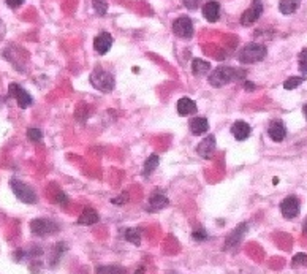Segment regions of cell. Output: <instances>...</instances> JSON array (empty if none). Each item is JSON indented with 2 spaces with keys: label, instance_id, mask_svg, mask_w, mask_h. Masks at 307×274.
<instances>
[{
  "label": "cell",
  "instance_id": "obj_40",
  "mask_svg": "<svg viewBox=\"0 0 307 274\" xmlns=\"http://www.w3.org/2000/svg\"><path fill=\"white\" fill-rule=\"evenodd\" d=\"M168 274H178V272H168Z\"/></svg>",
  "mask_w": 307,
  "mask_h": 274
},
{
  "label": "cell",
  "instance_id": "obj_34",
  "mask_svg": "<svg viewBox=\"0 0 307 274\" xmlns=\"http://www.w3.org/2000/svg\"><path fill=\"white\" fill-rule=\"evenodd\" d=\"M67 201H68V196L65 195V193H60V195L57 196V203H59V204L65 206V204H67Z\"/></svg>",
  "mask_w": 307,
  "mask_h": 274
},
{
  "label": "cell",
  "instance_id": "obj_26",
  "mask_svg": "<svg viewBox=\"0 0 307 274\" xmlns=\"http://www.w3.org/2000/svg\"><path fill=\"white\" fill-rule=\"evenodd\" d=\"M92 7L98 16H105L108 13V0H92Z\"/></svg>",
  "mask_w": 307,
  "mask_h": 274
},
{
  "label": "cell",
  "instance_id": "obj_23",
  "mask_svg": "<svg viewBox=\"0 0 307 274\" xmlns=\"http://www.w3.org/2000/svg\"><path fill=\"white\" fill-rule=\"evenodd\" d=\"M95 274H127V269L120 265H102L97 266Z\"/></svg>",
  "mask_w": 307,
  "mask_h": 274
},
{
  "label": "cell",
  "instance_id": "obj_18",
  "mask_svg": "<svg viewBox=\"0 0 307 274\" xmlns=\"http://www.w3.org/2000/svg\"><path fill=\"white\" fill-rule=\"evenodd\" d=\"M189 128L192 131V135L200 136L204 135L207 130H209V122H207L206 117H192L189 122Z\"/></svg>",
  "mask_w": 307,
  "mask_h": 274
},
{
  "label": "cell",
  "instance_id": "obj_31",
  "mask_svg": "<svg viewBox=\"0 0 307 274\" xmlns=\"http://www.w3.org/2000/svg\"><path fill=\"white\" fill-rule=\"evenodd\" d=\"M203 0H182V4L185 8H189V10H196L200 5H201Z\"/></svg>",
  "mask_w": 307,
  "mask_h": 274
},
{
  "label": "cell",
  "instance_id": "obj_11",
  "mask_svg": "<svg viewBox=\"0 0 307 274\" xmlns=\"http://www.w3.org/2000/svg\"><path fill=\"white\" fill-rule=\"evenodd\" d=\"M268 135L272 141H276V143H280V141L285 140L287 136V127H285V122L280 119H274L269 122V127H268Z\"/></svg>",
  "mask_w": 307,
  "mask_h": 274
},
{
  "label": "cell",
  "instance_id": "obj_25",
  "mask_svg": "<svg viewBox=\"0 0 307 274\" xmlns=\"http://www.w3.org/2000/svg\"><path fill=\"white\" fill-rule=\"evenodd\" d=\"M305 80H307V76H291V78L285 80L283 89L285 91H293V89H296V87H299Z\"/></svg>",
  "mask_w": 307,
  "mask_h": 274
},
{
  "label": "cell",
  "instance_id": "obj_14",
  "mask_svg": "<svg viewBox=\"0 0 307 274\" xmlns=\"http://www.w3.org/2000/svg\"><path fill=\"white\" fill-rule=\"evenodd\" d=\"M113 46V37L111 34H108V32H102V34H98L94 40V48L98 54H106L109 49Z\"/></svg>",
  "mask_w": 307,
  "mask_h": 274
},
{
  "label": "cell",
  "instance_id": "obj_8",
  "mask_svg": "<svg viewBox=\"0 0 307 274\" xmlns=\"http://www.w3.org/2000/svg\"><path fill=\"white\" fill-rule=\"evenodd\" d=\"M173 32L174 35L184 38V40H190L193 37V23L189 16H179L178 19H174L173 23Z\"/></svg>",
  "mask_w": 307,
  "mask_h": 274
},
{
  "label": "cell",
  "instance_id": "obj_9",
  "mask_svg": "<svg viewBox=\"0 0 307 274\" xmlns=\"http://www.w3.org/2000/svg\"><path fill=\"white\" fill-rule=\"evenodd\" d=\"M261 15H263V2L261 0H252L250 7L243 13V16H241V24L244 27L255 24L261 18Z\"/></svg>",
  "mask_w": 307,
  "mask_h": 274
},
{
  "label": "cell",
  "instance_id": "obj_7",
  "mask_svg": "<svg viewBox=\"0 0 307 274\" xmlns=\"http://www.w3.org/2000/svg\"><path fill=\"white\" fill-rule=\"evenodd\" d=\"M8 92L16 100V103L21 109H27L34 105V98H32V95L24 89V87H21L16 83H12L8 86Z\"/></svg>",
  "mask_w": 307,
  "mask_h": 274
},
{
  "label": "cell",
  "instance_id": "obj_28",
  "mask_svg": "<svg viewBox=\"0 0 307 274\" xmlns=\"http://www.w3.org/2000/svg\"><path fill=\"white\" fill-rule=\"evenodd\" d=\"M307 265V254L304 252H299L291 258V266L293 268H299V266H305Z\"/></svg>",
  "mask_w": 307,
  "mask_h": 274
},
{
  "label": "cell",
  "instance_id": "obj_38",
  "mask_svg": "<svg viewBox=\"0 0 307 274\" xmlns=\"http://www.w3.org/2000/svg\"><path fill=\"white\" fill-rule=\"evenodd\" d=\"M302 232H304V235H307V217H305V221L302 222Z\"/></svg>",
  "mask_w": 307,
  "mask_h": 274
},
{
  "label": "cell",
  "instance_id": "obj_21",
  "mask_svg": "<svg viewBox=\"0 0 307 274\" xmlns=\"http://www.w3.org/2000/svg\"><path fill=\"white\" fill-rule=\"evenodd\" d=\"M299 5H301V0H280L279 10L282 15L288 16V15H293L299 8Z\"/></svg>",
  "mask_w": 307,
  "mask_h": 274
},
{
  "label": "cell",
  "instance_id": "obj_30",
  "mask_svg": "<svg viewBox=\"0 0 307 274\" xmlns=\"http://www.w3.org/2000/svg\"><path fill=\"white\" fill-rule=\"evenodd\" d=\"M192 238L195 241H206L207 239V233H206V230L200 228V230H195V232L192 233Z\"/></svg>",
  "mask_w": 307,
  "mask_h": 274
},
{
  "label": "cell",
  "instance_id": "obj_19",
  "mask_svg": "<svg viewBox=\"0 0 307 274\" xmlns=\"http://www.w3.org/2000/svg\"><path fill=\"white\" fill-rule=\"evenodd\" d=\"M98 221H100V216H98V213L95 210H92V208H86V210L83 211V214L80 216V219H78V224L80 225H94Z\"/></svg>",
  "mask_w": 307,
  "mask_h": 274
},
{
  "label": "cell",
  "instance_id": "obj_16",
  "mask_svg": "<svg viewBox=\"0 0 307 274\" xmlns=\"http://www.w3.org/2000/svg\"><path fill=\"white\" fill-rule=\"evenodd\" d=\"M196 111H198V106H196V103L192 100V98H189V97L179 98V102H178V114L181 117H187V116L196 114Z\"/></svg>",
  "mask_w": 307,
  "mask_h": 274
},
{
  "label": "cell",
  "instance_id": "obj_6",
  "mask_svg": "<svg viewBox=\"0 0 307 274\" xmlns=\"http://www.w3.org/2000/svg\"><path fill=\"white\" fill-rule=\"evenodd\" d=\"M280 213L285 219H296L301 213V201L296 195H288L280 201Z\"/></svg>",
  "mask_w": 307,
  "mask_h": 274
},
{
  "label": "cell",
  "instance_id": "obj_20",
  "mask_svg": "<svg viewBox=\"0 0 307 274\" xmlns=\"http://www.w3.org/2000/svg\"><path fill=\"white\" fill-rule=\"evenodd\" d=\"M211 70V63L207 60H203V59H193L192 60V73L195 76H204L206 73H209Z\"/></svg>",
  "mask_w": 307,
  "mask_h": 274
},
{
  "label": "cell",
  "instance_id": "obj_2",
  "mask_svg": "<svg viewBox=\"0 0 307 274\" xmlns=\"http://www.w3.org/2000/svg\"><path fill=\"white\" fill-rule=\"evenodd\" d=\"M268 54V49L265 45H261V43H247L246 46H243V49L239 51V62L241 63H255V62H261L263 59L266 57Z\"/></svg>",
  "mask_w": 307,
  "mask_h": 274
},
{
  "label": "cell",
  "instance_id": "obj_39",
  "mask_svg": "<svg viewBox=\"0 0 307 274\" xmlns=\"http://www.w3.org/2000/svg\"><path fill=\"white\" fill-rule=\"evenodd\" d=\"M302 114H304V117H305V120H307V105L302 106Z\"/></svg>",
  "mask_w": 307,
  "mask_h": 274
},
{
  "label": "cell",
  "instance_id": "obj_33",
  "mask_svg": "<svg viewBox=\"0 0 307 274\" xmlns=\"http://www.w3.org/2000/svg\"><path fill=\"white\" fill-rule=\"evenodd\" d=\"M24 2H26V0H7V5L10 8H19Z\"/></svg>",
  "mask_w": 307,
  "mask_h": 274
},
{
  "label": "cell",
  "instance_id": "obj_36",
  "mask_svg": "<svg viewBox=\"0 0 307 274\" xmlns=\"http://www.w3.org/2000/svg\"><path fill=\"white\" fill-rule=\"evenodd\" d=\"M5 34H7V27H5V24H4V21L0 19V41L4 40Z\"/></svg>",
  "mask_w": 307,
  "mask_h": 274
},
{
  "label": "cell",
  "instance_id": "obj_24",
  "mask_svg": "<svg viewBox=\"0 0 307 274\" xmlns=\"http://www.w3.org/2000/svg\"><path fill=\"white\" fill-rule=\"evenodd\" d=\"M125 239L128 243L135 244V246H139L141 244V230L139 228H127L125 230Z\"/></svg>",
  "mask_w": 307,
  "mask_h": 274
},
{
  "label": "cell",
  "instance_id": "obj_10",
  "mask_svg": "<svg viewBox=\"0 0 307 274\" xmlns=\"http://www.w3.org/2000/svg\"><path fill=\"white\" fill-rule=\"evenodd\" d=\"M247 227H249V225H247L246 222L239 224V225L233 230V232L226 236V239H225V250H228V249H235V247L239 246V243H241V241H243L244 235L247 233Z\"/></svg>",
  "mask_w": 307,
  "mask_h": 274
},
{
  "label": "cell",
  "instance_id": "obj_3",
  "mask_svg": "<svg viewBox=\"0 0 307 274\" xmlns=\"http://www.w3.org/2000/svg\"><path fill=\"white\" fill-rule=\"evenodd\" d=\"M91 84L100 92H111L116 86V80L113 73L106 72L102 67H95L91 73Z\"/></svg>",
  "mask_w": 307,
  "mask_h": 274
},
{
  "label": "cell",
  "instance_id": "obj_32",
  "mask_svg": "<svg viewBox=\"0 0 307 274\" xmlns=\"http://www.w3.org/2000/svg\"><path fill=\"white\" fill-rule=\"evenodd\" d=\"M128 201V195L127 193H122V195H120V196H117V198H113L111 200V203L113 204H124V203H127Z\"/></svg>",
  "mask_w": 307,
  "mask_h": 274
},
{
  "label": "cell",
  "instance_id": "obj_22",
  "mask_svg": "<svg viewBox=\"0 0 307 274\" xmlns=\"http://www.w3.org/2000/svg\"><path fill=\"white\" fill-rule=\"evenodd\" d=\"M159 162H160L159 156H156V154L149 156V157H147V160L144 162V167H142V176H146V178H147V176H150V174L157 170V167H159Z\"/></svg>",
  "mask_w": 307,
  "mask_h": 274
},
{
  "label": "cell",
  "instance_id": "obj_5",
  "mask_svg": "<svg viewBox=\"0 0 307 274\" xmlns=\"http://www.w3.org/2000/svg\"><path fill=\"white\" fill-rule=\"evenodd\" d=\"M30 230L35 236H49L59 232L57 222L51 221V219H34L30 222Z\"/></svg>",
  "mask_w": 307,
  "mask_h": 274
},
{
  "label": "cell",
  "instance_id": "obj_12",
  "mask_svg": "<svg viewBox=\"0 0 307 274\" xmlns=\"http://www.w3.org/2000/svg\"><path fill=\"white\" fill-rule=\"evenodd\" d=\"M196 154H198L201 159H206V160H209V159L214 157V154H215V138H214V135L206 136L201 143L196 146Z\"/></svg>",
  "mask_w": 307,
  "mask_h": 274
},
{
  "label": "cell",
  "instance_id": "obj_1",
  "mask_svg": "<svg viewBox=\"0 0 307 274\" xmlns=\"http://www.w3.org/2000/svg\"><path fill=\"white\" fill-rule=\"evenodd\" d=\"M244 78H246V72L243 68L222 65V67H217L209 75V84L214 87H222L228 83H236V81H241Z\"/></svg>",
  "mask_w": 307,
  "mask_h": 274
},
{
  "label": "cell",
  "instance_id": "obj_13",
  "mask_svg": "<svg viewBox=\"0 0 307 274\" xmlns=\"http://www.w3.org/2000/svg\"><path fill=\"white\" fill-rule=\"evenodd\" d=\"M170 204V200L165 193L162 192H154L149 196V201H147V211H162L163 208H167Z\"/></svg>",
  "mask_w": 307,
  "mask_h": 274
},
{
  "label": "cell",
  "instance_id": "obj_37",
  "mask_svg": "<svg viewBox=\"0 0 307 274\" xmlns=\"http://www.w3.org/2000/svg\"><path fill=\"white\" fill-rule=\"evenodd\" d=\"M144 271H146V269H144V266H139V268H138V269H136L133 274H144Z\"/></svg>",
  "mask_w": 307,
  "mask_h": 274
},
{
  "label": "cell",
  "instance_id": "obj_4",
  "mask_svg": "<svg viewBox=\"0 0 307 274\" xmlns=\"http://www.w3.org/2000/svg\"><path fill=\"white\" fill-rule=\"evenodd\" d=\"M10 187H12L15 196L19 200V201H23V203H27V204H35L37 200H38V196L35 193V190L30 187L29 184L23 182V181H19L16 178H13L12 181H10Z\"/></svg>",
  "mask_w": 307,
  "mask_h": 274
},
{
  "label": "cell",
  "instance_id": "obj_29",
  "mask_svg": "<svg viewBox=\"0 0 307 274\" xmlns=\"http://www.w3.org/2000/svg\"><path fill=\"white\" fill-rule=\"evenodd\" d=\"M27 136L30 141H34V143H40V141L43 140V131L40 128L30 127V128H27Z\"/></svg>",
  "mask_w": 307,
  "mask_h": 274
},
{
  "label": "cell",
  "instance_id": "obj_17",
  "mask_svg": "<svg viewBox=\"0 0 307 274\" xmlns=\"http://www.w3.org/2000/svg\"><path fill=\"white\" fill-rule=\"evenodd\" d=\"M252 133V127L246 122V120H236L232 127V135L238 141H246Z\"/></svg>",
  "mask_w": 307,
  "mask_h": 274
},
{
  "label": "cell",
  "instance_id": "obj_15",
  "mask_svg": "<svg viewBox=\"0 0 307 274\" xmlns=\"http://www.w3.org/2000/svg\"><path fill=\"white\" fill-rule=\"evenodd\" d=\"M203 16L207 23H217L220 18V4L215 0H209L203 5Z\"/></svg>",
  "mask_w": 307,
  "mask_h": 274
},
{
  "label": "cell",
  "instance_id": "obj_27",
  "mask_svg": "<svg viewBox=\"0 0 307 274\" xmlns=\"http://www.w3.org/2000/svg\"><path fill=\"white\" fill-rule=\"evenodd\" d=\"M298 67H299V72L307 76V48H304L299 56H298Z\"/></svg>",
  "mask_w": 307,
  "mask_h": 274
},
{
  "label": "cell",
  "instance_id": "obj_35",
  "mask_svg": "<svg viewBox=\"0 0 307 274\" xmlns=\"http://www.w3.org/2000/svg\"><path fill=\"white\" fill-rule=\"evenodd\" d=\"M244 89H246L247 92H252V91L257 89V86H255L254 83H250V81H246V83H244Z\"/></svg>",
  "mask_w": 307,
  "mask_h": 274
}]
</instances>
